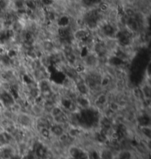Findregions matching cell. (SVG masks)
Segmentation results:
<instances>
[{"label":"cell","instance_id":"10","mask_svg":"<svg viewBox=\"0 0 151 159\" xmlns=\"http://www.w3.org/2000/svg\"><path fill=\"white\" fill-rule=\"evenodd\" d=\"M102 32L103 34L107 36H112L115 34V30L112 24H105L103 28H102Z\"/></svg>","mask_w":151,"mask_h":159},{"label":"cell","instance_id":"7","mask_svg":"<svg viewBox=\"0 0 151 159\" xmlns=\"http://www.w3.org/2000/svg\"><path fill=\"white\" fill-rule=\"evenodd\" d=\"M15 154L14 150L10 145L3 146L0 151V157L2 159H9Z\"/></svg>","mask_w":151,"mask_h":159},{"label":"cell","instance_id":"5","mask_svg":"<svg viewBox=\"0 0 151 159\" xmlns=\"http://www.w3.org/2000/svg\"><path fill=\"white\" fill-rule=\"evenodd\" d=\"M49 131H50L51 135H55V136L58 138L59 136H61V135H63L65 132V130H64V126L62 125L53 123L49 127Z\"/></svg>","mask_w":151,"mask_h":159},{"label":"cell","instance_id":"6","mask_svg":"<svg viewBox=\"0 0 151 159\" xmlns=\"http://www.w3.org/2000/svg\"><path fill=\"white\" fill-rule=\"evenodd\" d=\"M14 140L12 135L8 131L0 132V144L2 146L10 145V144Z\"/></svg>","mask_w":151,"mask_h":159},{"label":"cell","instance_id":"12","mask_svg":"<svg viewBox=\"0 0 151 159\" xmlns=\"http://www.w3.org/2000/svg\"><path fill=\"white\" fill-rule=\"evenodd\" d=\"M106 101H107V98H106L105 95L103 94H100L97 97L95 100V103L97 104V105L99 106H102L106 103Z\"/></svg>","mask_w":151,"mask_h":159},{"label":"cell","instance_id":"2","mask_svg":"<svg viewBox=\"0 0 151 159\" xmlns=\"http://www.w3.org/2000/svg\"><path fill=\"white\" fill-rule=\"evenodd\" d=\"M69 155L71 158L74 159H88V153L80 147L72 146L69 148Z\"/></svg>","mask_w":151,"mask_h":159},{"label":"cell","instance_id":"21","mask_svg":"<svg viewBox=\"0 0 151 159\" xmlns=\"http://www.w3.org/2000/svg\"><path fill=\"white\" fill-rule=\"evenodd\" d=\"M9 159H21V155H19V154H14Z\"/></svg>","mask_w":151,"mask_h":159},{"label":"cell","instance_id":"11","mask_svg":"<svg viewBox=\"0 0 151 159\" xmlns=\"http://www.w3.org/2000/svg\"><path fill=\"white\" fill-rule=\"evenodd\" d=\"M25 7L27 9L32 11H34L37 8L36 0H25Z\"/></svg>","mask_w":151,"mask_h":159},{"label":"cell","instance_id":"14","mask_svg":"<svg viewBox=\"0 0 151 159\" xmlns=\"http://www.w3.org/2000/svg\"><path fill=\"white\" fill-rule=\"evenodd\" d=\"M101 159H113V154L109 150H103L100 153Z\"/></svg>","mask_w":151,"mask_h":159},{"label":"cell","instance_id":"4","mask_svg":"<svg viewBox=\"0 0 151 159\" xmlns=\"http://www.w3.org/2000/svg\"><path fill=\"white\" fill-rule=\"evenodd\" d=\"M17 122L23 127H28L31 125L33 121L30 116L26 113H21L18 115Z\"/></svg>","mask_w":151,"mask_h":159},{"label":"cell","instance_id":"20","mask_svg":"<svg viewBox=\"0 0 151 159\" xmlns=\"http://www.w3.org/2000/svg\"><path fill=\"white\" fill-rule=\"evenodd\" d=\"M107 8H108V6H107V5L105 4V3H102V4L99 5V9H100L102 11H106V10H107Z\"/></svg>","mask_w":151,"mask_h":159},{"label":"cell","instance_id":"17","mask_svg":"<svg viewBox=\"0 0 151 159\" xmlns=\"http://www.w3.org/2000/svg\"><path fill=\"white\" fill-rule=\"evenodd\" d=\"M88 159H101L100 153L96 150H92L88 153Z\"/></svg>","mask_w":151,"mask_h":159},{"label":"cell","instance_id":"19","mask_svg":"<svg viewBox=\"0 0 151 159\" xmlns=\"http://www.w3.org/2000/svg\"><path fill=\"white\" fill-rule=\"evenodd\" d=\"M83 2L84 5H86L87 6H90L94 4V1L93 0H83Z\"/></svg>","mask_w":151,"mask_h":159},{"label":"cell","instance_id":"1","mask_svg":"<svg viewBox=\"0 0 151 159\" xmlns=\"http://www.w3.org/2000/svg\"><path fill=\"white\" fill-rule=\"evenodd\" d=\"M33 152H34L36 159H46L49 155L47 148L45 147V145L41 143L37 144L35 146Z\"/></svg>","mask_w":151,"mask_h":159},{"label":"cell","instance_id":"13","mask_svg":"<svg viewBox=\"0 0 151 159\" xmlns=\"http://www.w3.org/2000/svg\"><path fill=\"white\" fill-rule=\"evenodd\" d=\"M58 24H59L60 27H67L69 24V18L66 17V16H62L58 19Z\"/></svg>","mask_w":151,"mask_h":159},{"label":"cell","instance_id":"8","mask_svg":"<svg viewBox=\"0 0 151 159\" xmlns=\"http://www.w3.org/2000/svg\"><path fill=\"white\" fill-rule=\"evenodd\" d=\"M89 36H90V34H89V31H86V29H79L75 31L73 36L74 39H77L79 42H83Z\"/></svg>","mask_w":151,"mask_h":159},{"label":"cell","instance_id":"3","mask_svg":"<svg viewBox=\"0 0 151 159\" xmlns=\"http://www.w3.org/2000/svg\"><path fill=\"white\" fill-rule=\"evenodd\" d=\"M0 101L5 106H13L16 104V100L9 91H3L0 93Z\"/></svg>","mask_w":151,"mask_h":159},{"label":"cell","instance_id":"16","mask_svg":"<svg viewBox=\"0 0 151 159\" xmlns=\"http://www.w3.org/2000/svg\"><path fill=\"white\" fill-rule=\"evenodd\" d=\"M14 5L17 8V10L26 8L25 0H14Z\"/></svg>","mask_w":151,"mask_h":159},{"label":"cell","instance_id":"15","mask_svg":"<svg viewBox=\"0 0 151 159\" xmlns=\"http://www.w3.org/2000/svg\"><path fill=\"white\" fill-rule=\"evenodd\" d=\"M43 46H44V50L47 51V52H51L55 47L54 43L50 42V41H45V42H44Z\"/></svg>","mask_w":151,"mask_h":159},{"label":"cell","instance_id":"18","mask_svg":"<svg viewBox=\"0 0 151 159\" xmlns=\"http://www.w3.org/2000/svg\"><path fill=\"white\" fill-rule=\"evenodd\" d=\"M131 154L129 151H122L119 153L118 159H131Z\"/></svg>","mask_w":151,"mask_h":159},{"label":"cell","instance_id":"9","mask_svg":"<svg viewBox=\"0 0 151 159\" xmlns=\"http://www.w3.org/2000/svg\"><path fill=\"white\" fill-rule=\"evenodd\" d=\"M76 103L83 109H86L89 107V100L86 97V96H79L76 97Z\"/></svg>","mask_w":151,"mask_h":159}]
</instances>
